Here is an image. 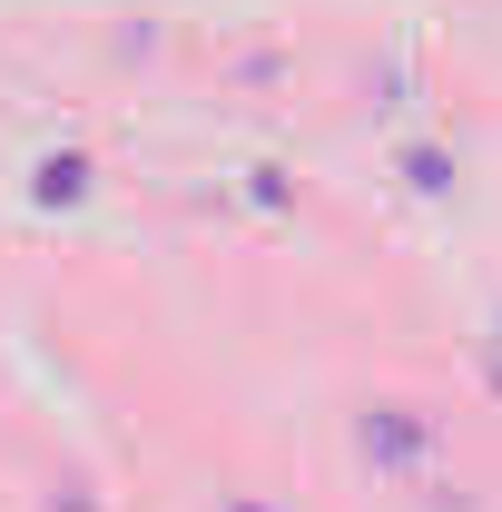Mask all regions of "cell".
<instances>
[{
    "mask_svg": "<svg viewBox=\"0 0 502 512\" xmlns=\"http://www.w3.org/2000/svg\"><path fill=\"white\" fill-rule=\"evenodd\" d=\"M355 444H365V463H384V473H434V414H414V404H365V424H355Z\"/></svg>",
    "mask_w": 502,
    "mask_h": 512,
    "instance_id": "6da1fadb",
    "label": "cell"
},
{
    "mask_svg": "<svg viewBox=\"0 0 502 512\" xmlns=\"http://www.w3.org/2000/svg\"><path fill=\"white\" fill-rule=\"evenodd\" d=\"M227 512H266V503H227Z\"/></svg>",
    "mask_w": 502,
    "mask_h": 512,
    "instance_id": "277c9868",
    "label": "cell"
},
{
    "mask_svg": "<svg viewBox=\"0 0 502 512\" xmlns=\"http://www.w3.org/2000/svg\"><path fill=\"white\" fill-rule=\"evenodd\" d=\"M30 188H40V207H79V197H89V158H40Z\"/></svg>",
    "mask_w": 502,
    "mask_h": 512,
    "instance_id": "7a4b0ae2",
    "label": "cell"
},
{
    "mask_svg": "<svg viewBox=\"0 0 502 512\" xmlns=\"http://www.w3.org/2000/svg\"><path fill=\"white\" fill-rule=\"evenodd\" d=\"M50 512H99V503H89V493H60V503H50Z\"/></svg>",
    "mask_w": 502,
    "mask_h": 512,
    "instance_id": "3957f363",
    "label": "cell"
}]
</instances>
